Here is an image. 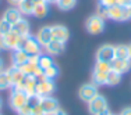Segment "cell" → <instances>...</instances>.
<instances>
[{
	"mask_svg": "<svg viewBox=\"0 0 131 115\" xmlns=\"http://www.w3.org/2000/svg\"><path fill=\"white\" fill-rule=\"evenodd\" d=\"M88 110L92 115H101L103 112L109 111V105H107V100L103 96L98 94L88 103Z\"/></svg>",
	"mask_w": 131,
	"mask_h": 115,
	"instance_id": "6da1fadb",
	"label": "cell"
},
{
	"mask_svg": "<svg viewBox=\"0 0 131 115\" xmlns=\"http://www.w3.org/2000/svg\"><path fill=\"white\" fill-rule=\"evenodd\" d=\"M85 29L88 31V33H91V35H99V33H102L105 31V20L101 18L99 15L93 14L86 20Z\"/></svg>",
	"mask_w": 131,
	"mask_h": 115,
	"instance_id": "7a4b0ae2",
	"label": "cell"
},
{
	"mask_svg": "<svg viewBox=\"0 0 131 115\" xmlns=\"http://www.w3.org/2000/svg\"><path fill=\"white\" fill-rule=\"evenodd\" d=\"M10 103L11 108L14 111H17L20 107H23L24 104H27V100H28V94L24 90H20V89H15V88H11V92H10Z\"/></svg>",
	"mask_w": 131,
	"mask_h": 115,
	"instance_id": "3957f363",
	"label": "cell"
},
{
	"mask_svg": "<svg viewBox=\"0 0 131 115\" xmlns=\"http://www.w3.org/2000/svg\"><path fill=\"white\" fill-rule=\"evenodd\" d=\"M98 94H99L98 86L93 85V83H84V85L80 88V90H78L80 98L82 101H85V103H89L95 96H98Z\"/></svg>",
	"mask_w": 131,
	"mask_h": 115,
	"instance_id": "277c9868",
	"label": "cell"
},
{
	"mask_svg": "<svg viewBox=\"0 0 131 115\" xmlns=\"http://www.w3.org/2000/svg\"><path fill=\"white\" fill-rule=\"evenodd\" d=\"M39 105H40V108L43 110L45 115H50L53 112H56L57 110H60V104H59V101L56 100L54 97H52V96L42 97L40 98Z\"/></svg>",
	"mask_w": 131,
	"mask_h": 115,
	"instance_id": "5b68a950",
	"label": "cell"
},
{
	"mask_svg": "<svg viewBox=\"0 0 131 115\" xmlns=\"http://www.w3.org/2000/svg\"><path fill=\"white\" fill-rule=\"evenodd\" d=\"M17 43H18V35L14 33L13 31L0 38V47L3 50H17Z\"/></svg>",
	"mask_w": 131,
	"mask_h": 115,
	"instance_id": "8992f818",
	"label": "cell"
},
{
	"mask_svg": "<svg viewBox=\"0 0 131 115\" xmlns=\"http://www.w3.org/2000/svg\"><path fill=\"white\" fill-rule=\"evenodd\" d=\"M36 86H38V80H36L35 78H34V76H25V78H24V80L15 89L24 90V92L28 94V97H29V96L36 94Z\"/></svg>",
	"mask_w": 131,
	"mask_h": 115,
	"instance_id": "52a82bcc",
	"label": "cell"
},
{
	"mask_svg": "<svg viewBox=\"0 0 131 115\" xmlns=\"http://www.w3.org/2000/svg\"><path fill=\"white\" fill-rule=\"evenodd\" d=\"M113 58H114V46H112V45H103L96 51V61L110 63Z\"/></svg>",
	"mask_w": 131,
	"mask_h": 115,
	"instance_id": "ba28073f",
	"label": "cell"
},
{
	"mask_svg": "<svg viewBox=\"0 0 131 115\" xmlns=\"http://www.w3.org/2000/svg\"><path fill=\"white\" fill-rule=\"evenodd\" d=\"M54 92V80L50 79H45L38 82V86H36V94L39 97H48V96H52V93Z\"/></svg>",
	"mask_w": 131,
	"mask_h": 115,
	"instance_id": "9c48e42d",
	"label": "cell"
},
{
	"mask_svg": "<svg viewBox=\"0 0 131 115\" xmlns=\"http://www.w3.org/2000/svg\"><path fill=\"white\" fill-rule=\"evenodd\" d=\"M110 67L112 71L120 74V75H124L126 72H128L131 69V60L127 58V60H120V58H113L110 61Z\"/></svg>",
	"mask_w": 131,
	"mask_h": 115,
	"instance_id": "30bf717a",
	"label": "cell"
},
{
	"mask_svg": "<svg viewBox=\"0 0 131 115\" xmlns=\"http://www.w3.org/2000/svg\"><path fill=\"white\" fill-rule=\"evenodd\" d=\"M35 39H36V42H38L39 45L42 46V47L48 46L49 43L53 40V36H52V26H42V28L38 31Z\"/></svg>",
	"mask_w": 131,
	"mask_h": 115,
	"instance_id": "8fae6325",
	"label": "cell"
},
{
	"mask_svg": "<svg viewBox=\"0 0 131 115\" xmlns=\"http://www.w3.org/2000/svg\"><path fill=\"white\" fill-rule=\"evenodd\" d=\"M52 36H53V40L66 43L70 39V31L64 25H53L52 26Z\"/></svg>",
	"mask_w": 131,
	"mask_h": 115,
	"instance_id": "7c38bea8",
	"label": "cell"
},
{
	"mask_svg": "<svg viewBox=\"0 0 131 115\" xmlns=\"http://www.w3.org/2000/svg\"><path fill=\"white\" fill-rule=\"evenodd\" d=\"M6 72L8 74V78H10V82H11V86H13V88H17V86L24 80V78H25V75L21 72L20 68L14 67V65H11L10 68H7Z\"/></svg>",
	"mask_w": 131,
	"mask_h": 115,
	"instance_id": "4fadbf2b",
	"label": "cell"
},
{
	"mask_svg": "<svg viewBox=\"0 0 131 115\" xmlns=\"http://www.w3.org/2000/svg\"><path fill=\"white\" fill-rule=\"evenodd\" d=\"M42 46L39 45L38 42H36L35 38H32V35L29 36V39H28L25 47H24V51L27 53L28 55H40L42 54Z\"/></svg>",
	"mask_w": 131,
	"mask_h": 115,
	"instance_id": "5bb4252c",
	"label": "cell"
},
{
	"mask_svg": "<svg viewBox=\"0 0 131 115\" xmlns=\"http://www.w3.org/2000/svg\"><path fill=\"white\" fill-rule=\"evenodd\" d=\"M21 18H23V14H21L20 10L15 8V7H8L7 10L4 11V14H3V20L7 21L11 26H13L17 21H20Z\"/></svg>",
	"mask_w": 131,
	"mask_h": 115,
	"instance_id": "9a60e30c",
	"label": "cell"
},
{
	"mask_svg": "<svg viewBox=\"0 0 131 115\" xmlns=\"http://www.w3.org/2000/svg\"><path fill=\"white\" fill-rule=\"evenodd\" d=\"M11 31H13L14 33H17L18 36L31 35V33H29V31H31L29 22H28L25 18H21L20 21H17V22L13 25V28H11Z\"/></svg>",
	"mask_w": 131,
	"mask_h": 115,
	"instance_id": "2e32d148",
	"label": "cell"
},
{
	"mask_svg": "<svg viewBox=\"0 0 131 115\" xmlns=\"http://www.w3.org/2000/svg\"><path fill=\"white\" fill-rule=\"evenodd\" d=\"M107 18L116 22H121L123 21V6L114 4L107 7Z\"/></svg>",
	"mask_w": 131,
	"mask_h": 115,
	"instance_id": "e0dca14e",
	"label": "cell"
},
{
	"mask_svg": "<svg viewBox=\"0 0 131 115\" xmlns=\"http://www.w3.org/2000/svg\"><path fill=\"white\" fill-rule=\"evenodd\" d=\"M49 13V4L45 2V0H40V2H36L34 4V11L32 15L36 18H45Z\"/></svg>",
	"mask_w": 131,
	"mask_h": 115,
	"instance_id": "ac0fdd59",
	"label": "cell"
},
{
	"mask_svg": "<svg viewBox=\"0 0 131 115\" xmlns=\"http://www.w3.org/2000/svg\"><path fill=\"white\" fill-rule=\"evenodd\" d=\"M64 45L66 43L57 42V40H52L48 46H45V51L48 53L49 55H60L61 53L64 51Z\"/></svg>",
	"mask_w": 131,
	"mask_h": 115,
	"instance_id": "d6986e66",
	"label": "cell"
},
{
	"mask_svg": "<svg viewBox=\"0 0 131 115\" xmlns=\"http://www.w3.org/2000/svg\"><path fill=\"white\" fill-rule=\"evenodd\" d=\"M28 57H29V55H28L24 50H14L13 65H14V67H21L23 64L28 63Z\"/></svg>",
	"mask_w": 131,
	"mask_h": 115,
	"instance_id": "ffe728a7",
	"label": "cell"
},
{
	"mask_svg": "<svg viewBox=\"0 0 131 115\" xmlns=\"http://www.w3.org/2000/svg\"><path fill=\"white\" fill-rule=\"evenodd\" d=\"M34 4H35V3H34L32 0H21L20 4L17 6V8L20 10V13L23 15H32Z\"/></svg>",
	"mask_w": 131,
	"mask_h": 115,
	"instance_id": "44dd1931",
	"label": "cell"
},
{
	"mask_svg": "<svg viewBox=\"0 0 131 115\" xmlns=\"http://www.w3.org/2000/svg\"><path fill=\"white\" fill-rule=\"evenodd\" d=\"M106 82H107V74L106 72H99V71L93 69L92 71V83L99 86H105Z\"/></svg>",
	"mask_w": 131,
	"mask_h": 115,
	"instance_id": "7402d4cb",
	"label": "cell"
},
{
	"mask_svg": "<svg viewBox=\"0 0 131 115\" xmlns=\"http://www.w3.org/2000/svg\"><path fill=\"white\" fill-rule=\"evenodd\" d=\"M114 58H120V60H127V58H130L128 45H117V46H114Z\"/></svg>",
	"mask_w": 131,
	"mask_h": 115,
	"instance_id": "603a6c76",
	"label": "cell"
},
{
	"mask_svg": "<svg viewBox=\"0 0 131 115\" xmlns=\"http://www.w3.org/2000/svg\"><path fill=\"white\" fill-rule=\"evenodd\" d=\"M77 4V0H57L56 6L60 8L61 11H68V10H73Z\"/></svg>",
	"mask_w": 131,
	"mask_h": 115,
	"instance_id": "cb8c5ba5",
	"label": "cell"
},
{
	"mask_svg": "<svg viewBox=\"0 0 131 115\" xmlns=\"http://www.w3.org/2000/svg\"><path fill=\"white\" fill-rule=\"evenodd\" d=\"M59 72H60V71H59V67L56 64H53L50 67H48L46 69H43V75L50 80H54L56 78L59 76Z\"/></svg>",
	"mask_w": 131,
	"mask_h": 115,
	"instance_id": "d4e9b609",
	"label": "cell"
},
{
	"mask_svg": "<svg viewBox=\"0 0 131 115\" xmlns=\"http://www.w3.org/2000/svg\"><path fill=\"white\" fill-rule=\"evenodd\" d=\"M11 82H10V78H8V74L4 71L0 72V90H7V89H11Z\"/></svg>",
	"mask_w": 131,
	"mask_h": 115,
	"instance_id": "484cf974",
	"label": "cell"
},
{
	"mask_svg": "<svg viewBox=\"0 0 131 115\" xmlns=\"http://www.w3.org/2000/svg\"><path fill=\"white\" fill-rule=\"evenodd\" d=\"M120 82H121V75L120 74L114 72V71H110V72L107 74V82H106L107 86H117Z\"/></svg>",
	"mask_w": 131,
	"mask_h": 115,
	"instance_id": "4316f807",
	"label": "cell"
},
{
	"mask_svg": "<svg viewBox=\"0 0 131 115\" xmlns=\"http://www.w3.org/2000/svg\"><path fill=\"white\" fill-rule=\"evenodd\" d=\"M54 64V61H53V58L50 57V55H43L40 54L39 55V67L42 68V69H46L48 67H50V65Z\"/></svg>",
	"mask_w": 131,
	"mask_h": 115,
	"instance_id": "83f0119b",
	"label": "cell"
},
{
	"mask_svg": "<svg viewBox=\"0 0 131 115\" xmlns=\"http://www.w3.org/2000/svg\"><path fill=\"white\" fill-rule=\"evenodd\" d=\"M93 69L99 71V72H106V74H109V72L112 71V67H110V63H106V61H96Z\"/></svg>",
	"mask_w": 131,
	"mask_h": 115,
	"instance_id": "f1b7e54d",
	"label": "cell"
},
{
	"mask_svg": "<svg viewBox=\"0 0 131 115\" xmlns=\"http://www.w3.org/2000/svg\"><path fill=\"white\" fill-rule=\"evenodd\" d=\"M11 28H13V26H11L7 21H4L2 18V20H0V38L4 36V35H7V33H10L11 32Z\"/></svg>",
	"mask_w": 131,
	"mask_h": 115,
	"instance_id": "f546056e",
	"label": "cell"
},
{
	"mask_svg": "<svg viewBox=\"0 0 131 115\" xmlns=\"http://www.w3.org/2000/svg\"><path fill=\"white\" fill-rule=\"evenodd\" d=\"M40 98H42V97H39L38 94L29 96V97H28V100H27V104L29 105L31 108H34V107H38V105H39V103H40Z\"/></svg>",
	"mask_w": 131,
	"mask_h": 115,
	"instance_id": "4dcf8cb0",
	"label": "cell"
},
{
	"mask_svg": "<svg viewBox=\"0 0 131 115\" xmlns=\"http://www.w3.org/2000/svg\"><path fill=\"white\" fill-rule=\"evenodd\" d=\"M96 15H99L101 18L106 20V18H107V7H106V6H102V4H98V11H96Z\"/></svg>",
	"mask_w": 131,
	"mask_h": 115,
	"instance_id": "1f68e13d",
	"label": "cell"
},
{
	"mask_svg": "<svg viewBox=\"0 0 131 115\" xmlns=\"http://www.w3.org/2000/svg\"><path fill=\"white\" fill-rule=\"evenodd\" d=\"M31 112H32V108H31L28 104H24L23 107H20L17 110L18 115H31Z\"/></svg>",
	"mask_w": 131,
	"mask_h": 115,
	"instance_id": "d6a6232c",
	"label": "cell"
},
{
	"mask_svg": "<svg viewBox=\"0 0 131 115\" xmlns=\"http://www.w3.org/2000/svg\"><path fill=\"white\" fill-rule=\"evenodd\" d=\"M130 20H131V4L123 6V21H130Z\"/></svg>",
	"mask_w": 131,
	"mask_h": 115,
	"instance_id": "836d02e7",
	"label": "cell"
},
{
	"mask_svg": "<svg viewBox=\"0 0 131 115\" xmlns=\"http://www.w3.org/2000/svg\"><path fill=\"white\" fill-rule=\"evenodd\" d=\"M99 4L106 6V7H110V6L118 4V0H99Z\"/></svg>",
	"mask_w": 131,
	"mask_h": 115,
	"instance_id": "e575fe53",
	"label": "cell"
},
{
	"mask_svg": "<svg viewBox=\"0 0 131 115\" xmlns=\"http://www.w3.org/2000/svg\"><path fill=\"white\" fill-rule=\"evenodd\" d=\"M28 63L31 65H38L39 64V55H29L28 57Z\"/></svg>",
	"mask_w": 131,
	"mask_h": 115,
	"instance_id": "d590c367",
	"label": "cell"
},
{
	"mask_svg": "<svg viewBox=\"0 0 131 115\" xmlns=\"http://www.w3.org/2000/svg\"><path fill=\"white\" fill-rule=\"evenodd\" d=\"M31 115H45V112H43V110L40 108V105H38V107H34L32 108Z\"/></svg>",
	"mask_w": 131,
	"mask_h": 115,
	"instance_id": "8d00e7d4",
	"label": "cell"
},
{
	"mask_svg": "<svg viewBox=\"0 0 131 115\" xmlns=\"http://www.w3.org/2000/svg\"><path fill=\"white\" fill-rule=\"evenodd\" d=\"M120 115H131V107L124 108V110L121 111V114H120Z\"/></svg>",
	"mask_w": 131,
	"mask_h": 115,
	"instance_id": "74e56055",
	"label": "cell"
},
{
	"mask_svg": "<svg viewBox=\"0 0 131 115\" xmlns=\"http://www.w3.org/2000/svg\"><path fill=\"white\" fill-rule=\"evenodd\" d=\"M118 4L120 6H130L131 0H118Z\"/></svg>",
	"mask_w": 131,
	"mask_h": 115,
	"instance_id": "f35d334b",
	"label": "cell"
},
{
	"mask_svg": "<svg viewBox=\"0 0 131 115\" xmlns=\"http://www.w3.org/2000/svg\"><path fill=\"white\" fill-rule=\"evenodd\" d=\"M7 2H8V4H11V6H18L21 0H7Z\"/></svg>",
	"mask_w": 131,
	"mask_h": 115,
	"instance_id": "ab89813d",
	"label": "cell"
},
{
	"mask_svg": "<svg viewBox=\"0 0 131 115\" xmlns=\"http://www.w3.org/2000/svg\"><path fill=\"white\" fill-rule=\"evenodd\" d=\"M50 115H67V114H66L64 111H63V110H61V108H60V110H57V111H56V112H53V114H50Z\"/></svg>",
	"mask_w": 131,
	"mask_h": 115,
	"instance_id": "60d3db41",
	"label": "cell"
},
{
	"mask_svg": "<svg viewBox=\"0 0 131 115\" xmlns=\"http://www.w3.org/2000/svg\"><path fill=\"white\" fill-rule=\"evenodd\" d=\"M2 71H4V63H3V60L0 58V72Z\"/></svg>",
	"mask_w": 131,
	"mask_h": 115,
	"instance_id": "b9f144b4",
	"label": "cell"
},
{
	"mask_svg": "<svg viewBox=\"0 0 131 115\" xmlns=\"http://www.w3.org/2000/svg\"><path fill=\"white\" fill-rule=\"evenodd\" d=\"M46 3H48V4H56V3H57V0H45Z\"/></svg>",
	"mask_w": 131,
	"mask_h": 115,
	"instance_id": "7bdbcfd3",
	"label": "cell"
},
{
	"mask_svg": "<svg viewBox=\"0 0 131 115\" xmlns=\"http://www.w3.org/2000/svg\"><path fill=\"white\" fill-rule=\"evenodd\" d=\"M128 53H130V60H131V45H128Z\"/></svg>",
	"mask_w": 131,
	"mask_h": 115,
	"instance_id": "ee69618b",
	"label": "cell"
},
{
	"mask_svg": "<svg viewBox=\"0 0 131 115\" xmlns=\"http://www.w3.org/2000/svg\"><path fill=\"white\" fill-rule=\"evenodd\" d=\"M101 115H113V114H110V111H107V112H103V114H101Z\"/></svg>",
	"mask_w": 131,
	"mask_h": 115,
	"instance_id": "f6af8a7d",
	"label": "cell"
},
{
	"mask_svg": "<svg viewBox=\"0 0 131 115\" xmlns=\"http://www.w3.org/2000/svg\"><path fill=\"white\" fill-rule=\"evenodd\" d=\"M32 2H34V3H36V2H40V0H32Z\"/></svg>",
	"mask_w": 131,
	"mask_h": 115,
	"instance_id": "bcb514c9",
	"label": "cell"
},
{
	"mask_svg": "<svg viewBox=\"0 0 131 115\" xmlns=\"http://www.w3.org/2000/svg\"><path fill=\"white\" fill-rule=\"evenodd\" d=\"M0 110H2V100H0Z\"/></svg>",
	"mask_w": 131,
	"mask_h": 115,
	"instance_id": "7dc6e473",
	"label": "cell"
},
{
	"mask_svg": "<svg viewBox=\"0 0 131 115\" xmlns=\"http://www.w3.org/2000/svg\"><path fill=\"white\" fill-rule=\"evenodd\" d=\"M2 50H3V49H2V47H0V51H2Z\"/></svg>",
	"mask_w": 131,
	"mask_h": 115,
	"instance_id": "c3c4849f",
	"label": "cell"
},
{
	"mask_svg": "<svg viewBox=\"0 0 131 115\" xmlns=\"http://www.w3.org/2000/svg\"><path fill=\"white\" fill-rule=\"evenodd\" d=\"M0 115H2V114H0Z\"/></svg>",
	"mask_w": 131,
	"mask_h": 115,
	"instance_id": "681fc988",
	"label": "cell"
}]
</instances>
